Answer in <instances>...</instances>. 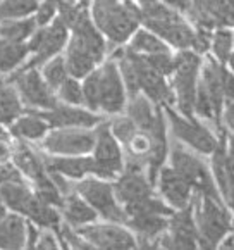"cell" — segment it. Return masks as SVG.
<instances>
[{"instance_id":"cell-1","label":"cell","mask_w":234,"mask_h":250,"mask_svg":"<svg viewBox=\"0 0 234 250\" xmlns=\"http://www.w3.org/2000/svg\"><path fill=\"white\" fill-rule=\"evenodd\" d=\"M92 19L112 43L121 45L139 26V11L128 0H93Z\"/></svg>"},{"instance_id":"cell-2","label":"cell","mask_w":234,"mask_h":250,"mask_svg":"<svg viewBox=\"0 0 234 250\" xmlns=\"http://www.w3.org/2000/svg\"><path fill=\"white\" fill-rule=\"evenodd\" d=\"M193 200V214L198 231V247H217L231 231V214L224 207L222 199L196 193Z\"/></svg>"},{"instance_id":"cell-3","label":"cell","mask_w":234,"mask_h":250,"mask_svg":"<svg viewBox=\"0 0 234 250\" xmlns=\"http://www.w3.org/2000/svg\"><path fill=\"white\" fill-rule=\"evenodd\" d=\"M201 67L200 55L196 52L183 50L179 55H176V66H174V90L181 116L184 118H195L193 104L195 93H196L198 85V71Z\"/></svg>"},{"instance_id":"cell-4","label":"cell","mask_w":234,"mask_h":250,"mask_svg":"<svg viewBox=\"0 0 234 250\" xmlns=\"http://www.w3.org/2000/svg\"><path fill=\"white\" fill-rule=\"evenodd\" d=\"M171 164L191 185L193 191L200 195L212 197V199H220L215 181H214L207 164L200 161L195 154H191L190 150H186L179 142H174L171 147Z\"/></svg>"},{"instance_id":"cell-5","label":"cell","mask_w":234,"mask_h":250,"mask_svg":"<svg viewBox=\"0 0 234 250\" xmlns=\"http://www.w3.org/2000/svg\"><path fill=\"white\" fill-rule=\"evenodd\" d=\"M78 195L83 197L97 214L112 223H124V209L119 206V200L114 195V188L102 178H86L76 185Z\"/></svg>"},{"instance_id":"cell-6","label":"cell","mask_w":234,"mask_h":250,"mask_svg":"<svg viewBox=\"0 0 234 250\" xmlns=\"http://www.w3.org/2000/svg\"><path fill=\"white\" fill-rule=\"evenodd\" d=\"M69 40V30L67 26L60 21V18H54V21L48 22L47 26H41L33 31L29 37V54L35 57L26 67H37L45 64L48 59L58 55V52L66 47Z\"/></svg>"},{"instance_id":"cell-7","label":"cell","mask_w":234,"mask_h":250,"mask_svg":"<svg viewBox=\"0 0 234 250\" xmlns=\"http://www.w3.org/2000/svg\"><path fill=\"white\" fill-rule=\"evenodd\" d=\"M162 109H164L165 116L171 123L172 133L177 140H181L200 154H212L219 142L207 126L198 123L195 118L190 119L177 114L171 105H162Z\"/></svg>"},{"instance_id":"cell-8","label":"cell","mask_w":234,"mask_h":250,"mask_svg":"<svg viewBox=\"0 0 234 250\" xmlns=\"http://www.w3.org/2000/svg\"><path fill=\"white\" fill-rule=\"evenodd\" d=\"M167 229L158 235V242H154V247L162 249H195L198 247V231L193 214V200L177 212L171 214Z\"/></svg>"},{"instance_id":"cell-9","label":"cell","mask_w":234,"mask_h":250,"mask_svg":"<svg viewBox=\"0 0 234 250\" xmlns=\"http://www.w3.org/2000/svg\"><path fill=\"white\" fill-rule=\"evenodd\" d=\"M93 161L98 167V178L114 180L124 169V159L119 142L110 131L109 123H102L95 129V144H93Z\"/></svg>"},{"instance_id":"cell-10","label":"cell","mask_w":234,"mask_h":250,"mask_svg":"<svg viewBox=\"0 0 234 250\" xmlns=\"http://www.w3.org/2000/svg\"><path fill=\"white\" fill-rule=\"evenodd\" d=\"M95 144V131L90 128H57L43 140L45 150L54 155H86Z\"/></svg>"},{"instance_id":"cell-11","label":"cell","mask_w":234,"mask_h":250,"mask_svg":"<svg viewBox=\"0 0 234 250\" xmlns=\"http://www.w3.org/2000/svg\"><path fill=\"white\" fill-rule=\"evenodd\" d=\"M97 74L100 88L98 109L105 110L107 114H119L126 107V88L117 62L109 61L100 69H97Z\"/></svg>"},{"instance_id":"cell-12","label":"cell","mask_w":234,"mask_h":250,"mask_svg":"<svg viewBox=\"0 0 234 250\" xmlns=\"http://www.w3.org/2000/svg\"><path fill=\"white\" fill-rule=\"evenodd\" d=\"M18 93L28 105L48 110L57 104L54 90L45 83L41 73L37 67H24L14 76Z\"/></svg>"},{"instance_id":"cell-13","label":"cell","mask_w":234,"mask_h":250,"mask_svg":"<svg viewBox=\"0 0 234 250\" xmlns=\"http://www.w3.org/2000/svg\"><path fill=\"white\" fill-rule=\"evenodd\" d=\"M79 233L93 249H136L138 242L128 231L116 225H84L79 228Z\"/></svg>"},{"instance_id":"cell-14","label":"cell","mask_w":234,"mask_h":250,"mask_svg":"<svg viewBox=\"0 0 234 250\" xmlns=\"http://www.w3.org/2000/svg\"><path fill=\"white\" fill-rule=\"evenodd\" d=\"M116 183L112 185L114 195L121 204H131L148 195H154V185L138 167H124L117 174Z\"/></svg>"},{"instance_id":"cell-15","label":"cell","mask_w":234,"mask_h":250,"mask_svg":"<svg viewBox=\"0 0 234 250\" xmlns=\"http://www.w3.org/2000/svg\"><path fill=\"white\" fill-rule=\"evenodd\" d=\"M188 12L200 28H224L233 22V0H191Z\"/></svg>"},{"instance_id":"cell-16","label":"cell","mask_w":234,"mask_h":250,"mask_svg":"<svg viewBox=\"0 0 234 250\" xmlns=\"http://www.w3.org/2000/svg\"><path fill=\"white\" fill-rule=\"evenodd\" d=\"M38 114L52 128H93V126H98V123H102V118L93 114L92 110L71 107L69 104L67 105L55 104L47 112H38Z\"/></svg>"},{"instance_id":"cell-17","label":"cell","mask_w":234,"mask_h":250,"mask_svg":"<svg viewBox=\"0 0 234 250\" xmlns=\"http://www.w3.org/2000/svg\"><path fill=\"white\" fill-rule=\"evenodd\" d=\"M143 24L152 33L160 37L165 43L174 45V47L181 48V50L191 48V45H193L195 31L181 19V16L177 12L174 16H171V18L158 19V21H146Z\"/></svg>"},{"instance_id":"cell-18","label":"cell","mask_w":234,"mask_h":250,"mask_svg":"<svg viewBox=\"0 0 234 250\" xmlns=\"http://www.w3.org/2000/svg\"><path fill=\"white\" fill-rule=\"evenodd\" d=\"M157 180L162 197L174 209H183V207H186L193 200L195 191L191 188V185L172 166L171 167H164L162 166L157 174Z\"/></svg>"},{"instance_id":"cell-19","label":"cell","mask_w":234,"mask_h":250,"mask_svg":"<svg viewBox=\"0 0 234 250\" xmlns=\"http://www.w3.org/2000/svg\"><path fill=\"white\" fill-rule=\"evenodd\" d=\"M41 161L48 173H57L71 180H81L88 174L98 176V167L93 157L86 155H55V157H43Z\"/></svg>"},{"instance_id":"cell-20","label":"cell","mask_w":234,"mask_h":250,"mask_svg":"<svg viewBox=\"0 0 234 250\" xmlns=\"http://www.w3.org/2000/svg\"><path fill=\"white\" fill-rule=\"evenodd\" d=\"M212 166L214 176H215L219 191L222 193V199H226L227 207L233 206V154L231 148L226 147V138L222 136V142L217 144L212 152Z\"/></svg>"},{"instance_id":"cell-21","label":"cell","mask_w":234,"mask_h":250,"mask_svg":"<svg viewBox=\"0 0 234 250\" xmlns=\"http://www.w3.org/2000/svg\"><path fill=\"white\" fill-rule=\"evenodd\" d=\"M128 104V118L143 131H150L162 118H164V109L160 105L154 107L152 102L143 95L129 97Z\"/></svg>"},{"instance_id":"cell-22","label":"cell","mask_w":234,"mask_h":250,"mask_svg":"<svg viewBox=\"0 0 234 250\" xmlns=\"http://www.w3.org/2000/svg\"><path fill=\"white\" fill-rule=\"evenodd\" d=\"M167 216H158V214H148V216H133L126 217L124 225H128L136 235H139L141 242L139 245H152L154 238H157L160 233L167 229Z\"/></svg>"},{"instance_id":"cell-23","label":"cell","mask_w":234,"mask_h":250,"mask_svg":"<svg viewBox=\"0 0 234 250\" xmlns=\"http://www.w3.org/2000/svg\"><path fill=\"white\" fill-rule=\"evenodd\" d=\"M60 210H62V216L67 221V225L74 226V228L90 225L98 216L92 207L88 206L86 200L78 195V193L64 197L62 204H60Z\"/></svg>"},{"instance_id":"cell-24","label":"cell","mask_w":234,"mask_h":250,"mask_svg":"<svg viewBox=\"0 0 234 250\" xmlns=\"http://www.w3.org/2000/svg\"><path fill=\"white\" fill-rule=\"evenodd\" d=\"M26 221L21 214H5L0 221V249H24Z\"/></svg>"},{"instance_id":"cell-25","label":"cell","mask_w":234,"mask_h":250,"mask_svg":"<svg viewBox=\"0 0 234 250\" xmlns=\"http://www.w3.org/2000/svg\"><path fill=\"white\" fill-rule=\"evenodd\" d=\"M33 195L35 193H31L22 181L0 183V202H4L5 207H11L14 212L21 214V216H24V210L29 200L33 199Z\"/></svg>"},{"instance_id":"cell-26","label":"cell","mask_w":234,"mask_h":250,"mask_svg":"<svg viewBox=\"0 0 234 250\" xmlns=\"http://www.w3.org/2000/svg\"><path fill=\"white\" fill-rule=\"evenodd\" d=\"M11 125H12V133L18 138H22V140H38V138H43L47 135L48 128H50L48 123L38 112L28 116L19 114Z\"/></svg>"},{"instance_id":"cell-27","label":"cell","mask_w":234,"mask_h":250,"mask_svg":"<svg viewBox=\"0 0 234 250\" xmlns=\"http://www.w3.org/2000/svg\"><path fill=\"white\" fill-rule=\"evenodd\" d=\"M29 55L26 42H9L0 38V71L11 73Z\"/></svg>"},{"instance_id":"cell-28","label":"cell","mask_w":234,"mask_h":250,"mask_svg":"<svg viewBox=\"0 0 234 250\" xmlns=\"http://www.w3.org/2000/svg\"><path fill=\"white\" fill-rule=\"evenodd\" d=\"M64 61H66V67L69 76L76 78V80L88 76L97 67V64H98L92 55H88L86 52L79 50V48L73 47V45H67V52Z\"/></svg>"},{"instance_id":"cell-29","label":"cell","mask_w":234,"mask_h":250,"mask_svg":"<svg viewBox=\"0 0 234 250\" xmlns=\"http://www.w3.org/2000/svg\"><path fill=\"white\" fill-rule=\"evenodd\" d=\"M37 30V21L31 18L0 21V38L9 42H26Z\"/></svg>"},{"instance_id":"cell-30","label":"cell","mask_w":234,"mask_h":250,"mask_svg":"<svg viewBox=\"0 0 234 250\" xmlns=\"http://www.w3.org/2000/svg\"><path fill=\"white\" fill-rule=\"evenodd\" d=\"M16 164L24 174H28L31 180H35V183L47 180V169H45L43 161L40 157L33 154V150H29L26 147H19L14 154Z\"/></svg>"},{"instance_id":"cell-31","label":"cell","mask_w":234,"mask_h":250,"mask_svg":"<svg viewBox=\"0 0 234 250\" xmlns=\"http://www.w3.org/2000/svg\"><path fill=\"white\" fill-rule=\"evenodd\" d=\"M22 112L19 93L7 81H0V123L11 125Z\"/></svg>"},{"instance_id":"cell-32","label":"cell","mask_w":234,"mask_h":250,"mask_svg":"<svg viewBox=\"0 0 234 250\" xmlns=\"http://www.w3.org/2000/svg\"><path fill=\"white\" fill-rule=\"evenodd\" d=\"M129 48L138 54L150 55V54H160V52H169V45L162 40L160 37H157L152 31L139 30L133 33V40Z\"/></svg>"},{"instance_id":"cell-33","label":"cell","mask_w":234,"mask_h":250,"mask_svg":"<svg viewBox=\"0 0 234 250\" xmlns=\"http://www.w3.org/2000/svg\"><path fill=\"white\" fill-rule=\"evenodd\" d=\"M126 217L133 216H148V214H158V216H171L172 209L167 207V204L160 202L154 195H148L145 199H139L136 202L126 204L124 207Z\"/></svg>"},{"instance_id":"cell-34","label":"cell","mask_w":234,"mask_h":250,"mask_svg":"<svg viewBox=\"0 0 234 250\" xmlns=\"http://www.w3.org/2000/svg\"><path fill=\"white\" fill-rule=\"evenodd\" d=\"M40 0H0V21L28 18L35 14Z\"/></svg>"},{"instance_id":"cell-35","label":"cell","mask_w":234,"mask_h":250,"mask_svg":"<svg viewBox=\"0 0 234 250\" xmlns=\"http://www.w3.org/2000/svg\"><path fill=\"white\" fill-rule=\"evenodd\" d=\"M41 76H43L45 83L50 86L52 90H57L58 86L62 85L64 81L69 78L66 67V61L60 55H55L52 59H48L45 64H41Z\"/></svg>"},{"instance_id":"cell-36","label":"cell","mask_w":234,"mask_h":250,"mask_svg":"<svg viewBox=\"0 0 234 250\" xmlns=\"http://www.w3.org/2000/svg\"><path fill=\"white\" fill-rule=\"evenodd\" d=\"M212 48L219 64H227L233 55V33L229 30H217L212 37Z\"/></svg>"},{"instance_id":"cell-37","label":"cell","mask_w":234,"mask_h":250,"mask_svg":"<svg viewBox=\"0 0 234 250\" xmlns=\"http://www.w3.org/2000/svg\"><path fill=\"white\" fill-rule=\"evenodd\" d=\"M81 88H83L84 105L90 110H98L100 88H98V74H97V69H93L88 76H84V83L81 85Z\"/></svg>"},{"instance_id":"cell-38","label":"cell","mask_w":234,"mask_h":250,"mask_svg":"<svg viewBox=\"0 0 234 250\" xmlns=\"http://www.w3.org/2000/svg\"><path fill=\"white\" fill-rule=\"evenodd\" d=\"M58 97L60 100L69 105H81L83 104V88H81V83L76 78L69 76L62 85L57 88Z\"/></svg>"},{"instance_id":"cell-39","label":"cell","mask_w":234,"mask_h":250,"mask_svg":"<svg viewBox=\"0 0 234 250\" xmlns=\"http://www.w3.org/2000/svg\"><path fill=\"white\" fill-rule=\"evenodd\" d=\"M110 126V131L112 135L116 136L117 142H121V144H126V142L135 135V131L138 129V126L128 118V116H122V118H117L114 119L112 123H109Z\"/></svg>"},{"instance_id":"cell-40","label":"cell","mask_w":234,"mask_h":250,"mask_svg":"<svg viewBox=\"0 0 234 250\" xmlns=\"http://www.w3.org/2000/svg\"><path fill=\"white\" fill-rule=\"evenodd\" d=\"M58 2L60 0H43V2H40V5L37 9V18H35L38 28L47 26L48 22L54 21L55 14L58 11Z\"/></svg>"},{"instance_id":"cell-41","label":"cell","mask_w":234,"mask_h":250,"mask_svg":"<svg viewBox=\"0 0 234 250\" xmlns=\"http://www.w3.org/2000/svg\"><path fill=\"white\" fill-rule=\"evenodd\" d=\"M57 247H58V240L50 231V228H45V231L38 233V240L35 249H57Z\"/></svg>"},{"instance_id":"cell-42","label":"cell","mask_w":234,"mask_h":250,"mask_svg":"<svg viewBox=\"0 0 234 250\" xmlns=\"http://www.w3.org/2000/svg\"><path fill=\"white\" fill-rule=\"evenodd\" d=\"M162 4H165L167 7H172L176 11H183V12H188L191 5V0H160Z\"/></svg>"},{"instance_id":"cell-43","label":"cell","mask_w":234,"mask_h":250,"mask_svg":"<svg viewBox=\"0 0 234 250\" xmlns=\"http://www.w3.org/2000/svg\"><path fill=\"white\" fill-rule=\"evenodd\" d=\"M4 216H5V206L4 202H0V221L4 219Z\"/></svg>"},{"instance_id":"cell-44","label":"cell","mask_w":234,"mask_h":250,"mask_svg":"<svg viewBox=\"0 0 234 250\" xmlns=\"http://www.w3.org/2000/svg\"><path fill=\"white\" fill-rule=\"evenodd\" d=\"M136 2H138V4H141V2H146V0H136Z\"/></svg>"},{"instance_id":"cell-45","label":"cell","mask_w":234,"mask_h":250,"mask_svg":"<svg viewBox=\"0 0 234 250\" xmlns=\"http://www.w3.org/2000/svg\"><path fill=\"white\" fill-rule=\"evenodd\" d=\"M69 2H73V0H69Z\"/></svg>"}]
</instances>
